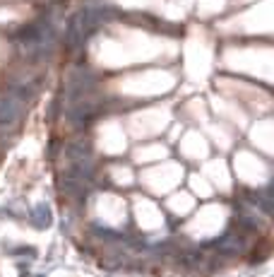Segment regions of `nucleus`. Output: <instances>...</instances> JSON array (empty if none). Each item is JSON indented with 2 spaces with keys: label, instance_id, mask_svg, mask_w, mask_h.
I'll list each match as a JSON object with an SVG mask.
<instances>
[{
  "label": "nucleus",
  "instance_id": "nucleus-1",
  "mask_svg": "<svg viewBox=\"0 0 274 277\" xmlns=\"http://www.w3.org/2000/svg\"><path fill=\"white\" fill-rule=\"evenodd\" d=\"M19 113H22V102L15 94H3L0 97V126L3 128L15 126L19 120Z\"/></svg>",
  "mask_w": 274,
  "mask_h": 277
},
{
  "label": "nucleus",
  "instance_id": "nucleus-8",
  "mask_svg": "<svg viewBox=\"0 0 274 277\" xmlns=\"http://www.w3.org/2000/svg\"><path fill=\"white\" fill-rule=\"evenodd\" d=\"M255 205H260V210H262L265 214L272 212V191H269V188H265L262 193H257L255 195Z\"/></svg>",
  "mask_w": 274,
  "mask_h": 277
},
{
  "label": "nucleus",
  "instance_id": "nucleus-7",
  "mask_svg": "<svg viewBox=\"0 0 274 277\" xmlns=\"http://www.w3.org/2000/svg\"><path fill=\"white\" fill-rule=\"evenodd\" d=\"M219 249L224 253H238V251L243 249V239H238V236H226V239L219 241Z\"/></svg>",
  "mask_w": 274,
  "mask_h": 277
},
{
  "label": "nucleus",
  "instance_id": "nucleus-2",
  "mask_svg": "<svg viewBox=\"0 0 274 277\" xmlns=\"http://www.w3.org/2000/svg\"><path fill=\"white\" fill-rule=\"evenodd\" d=\"M84 178H87V176H82L75 166H70V169L63 174V188L70 195H82V193L87 195V183H84Z\"/></svg>",
  "mask_w": 274,
  "mask_h": 277
},
{
  "label": "nucleus",
  "instance_id": "nucleus-5",
  "mask_svg": "<svg viewBox=\"0 0 274 277\" xmlns=\"http://www.w3.org/2000/svg\"><path fill=\"white\" fill-rule=\"evenodd\" d=\"M65 155H67V159L70 162H89L91 157V147H89V142H73V145H67V149H65Z\"/></svg>",
  "mask_w": 274,
  "mask_h": 277
},
{
  "label": "nucleus",
  "instance_id": "nucleus-3",
  "mask_svg": "<svg viewBox=\"0 0 274 277\" xmlns=\"http://www.w3.org/2000/svg\"><path fill=\"white\" fill-rule=\"evenodd\" d=\"M94 104H84V102H80V104H75L73 109L67 111V118L73 120L75 126H80L82 128L84 123H89L91 118H94Z\"/></svg>",
  "mask_w": 274,
  "mask_h": 277
},
{
  "label": "nucleus",
  "instance_id": "nucleus-4",
  "mask_svg": "<svg viewBox=\"0 0 274 277\" xmlns=\"http://www.w3.org/2000/svg\"><path fill=\"white\" fill-rule=\"evenodd\" d=\"M82 22H80V15H73L70 22H67V29H65V44L67 48H75L80 44V39H82Z\"/></svg>",
  "mask_w": 274,
  "mask_h": 277
},
{
  "label": "nucleus",
  "instance_id": "nucleus-6",
  "mask_svg": "<svg viewBox=\"0 0 274 277\" xmlns=\"http://www.w3.org/2000/svg\"><path fill=\"white\" fill-rule=\"evenodd\" d=\"M29 220H31L34 227H41V229L48 227V224H51V207H48L46 203H39L37 207L29 212Z\"/></svg>",
  "mask_w": 274,
  "mask_h": 277
},
{
  "label": "nucleus",
  "instance_id": "nucleus-9",
  "mask_svg": "<svg viewBox=\"0 0 274 277\" xmlns=\"http://www.w3.org/2000/svg\"><path fill=\"white\" fill-rule=\"evenodd\" d=\"M202 256L200 253H188L185 258H183V265H195V263H200Z\"/></svg>",
  "mask_w": 274,
  "mask_h": 277
}]
</instances>
